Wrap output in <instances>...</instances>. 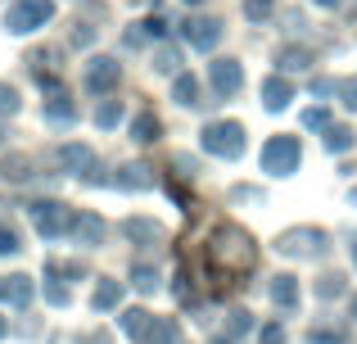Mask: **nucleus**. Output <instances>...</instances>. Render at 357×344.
Wrapping results in <instances>:
<instances>
[{
	"label": "nucleus",
	"mask_w": 357,
	"mask_h": 344,
	"mask_svg": "<svg viewBox=\"0 0 357 344\" xmlns=\"http://www.w3.org/2000/svg\"><path fill=\"white\" fill-rule=\"evenodd\" d=\"M204 263H208V272L218 276L222 285L240 281V276L253 272V263H258V245H253V236L236 222H222V227H213L208 245H204Z\"/></svg>",
	"instance_id": "f257e3e1"
},
{
	"label": "nucleus",
	"mask_w": 357,
	"mask_h": 344,
	"mask_svg": "<svg viewBox=\"0 0 357 344\" xmlns=\"http://www.w3.org/2000/svg\"><path fill=\"white\" fill-rule=\"evenodd\" d=\"M244 145H249V132H244V123H231V118H222V123H208V127H204V150H208L213 159H240Z\"/></svg>",
	"instance_id": "f03ea898"
},
{
	"label": "nucleus",
	"mask_w": 357,
	"mask_h": 344,
	"mask_svg": "<svg viewBox=\"0 0 357 344\" xmlns=\"http://www.w3.org/2000/svg\"><path fill=\"white\" fill-rule=\"evenodd\" d=\"M276 249L285 258H321L331 249V236L321 227H285L276 236Z\"/></svg>",
	"instance_id": "7ed1b4c3"
},
{
	"label": "nucleus",
	"mask_w": 357,
	"mask_h": 344,
	"mask_svg": "<svg viewBox=\"0 0 357 344\" xmlns=\"http://www.w3.org/2000/svg\"><path fill=\"white\" fill-rule=\"evenodd\" d=\"M50 18H54V0H14V5L5 9V32L27 36V32H36V27H45Z\"/></svg>",
	"instance_id": "20e7f679"
},
{
	"label": "nucleus",
	"mask_w": 357,
	"mask_h": 344,
	"mask_svg": "<svg viewBox=\"0 0 357 344\" xmlns=\"http://www.w3.org/2000/svg\"><path fill=\"white\" fill-rule=\"evenodd\" d=\"M298 159H303L298 136H271V141L262 145V172L267 177H294Z\"/></svg>",
	"instance_id": "39448f33"
},
{
	"label": "nucleus",
	"mask_w": 357,
	"mask_h": 344,
	"mask_svg": "<svg viewBox=\"0 0 357 344\" xmlns=\"http://www.w3.org/2000/svg\"><path fill=\"white\" fill-rule=\"evenodd\" d=\"M27 218H32V227L41 231L45 240H59V236H68L73 209L59 204V200H36V204H27Z\"/></svg>",
	"instance_id": "423d86ee"
},
{
	"label": "nucleus",
	"mask_w": 357,
	"mask_h": 344,
	"mask_svg": "<svg viewBox=\"0 0 357 344\" xmlns=\"http://www.w3.org/2000/svg\"><path fill=\"white\" fill-rule=\"evenodd\" d=\"M118 82H122V63H118V59L96 54V59L86 63V91H91V96H109Z\"/></svg>",
	"instance_id": "0eeeda50"
},
{
	"label": "nucleus",
	"mask_w": 357,
	"mask_h": 344,
	"mask_svg": "<svg viewBox=\"0 0 357 344\" xmlns=\"http://www.w3.org/2000/svg\"><path fill=\"white\" fill-rule=\"evenodd\" d=\"M208 87L218 91L222 100H231L244 87V63L240 59H213L208 63Z\"/></svg>",
	"instance_id": "6e6552de"
},
{
	"label": "nucleus",
	"mask_w": 357,
	"mask_h": 344,
	"mask_svg": "<svg viewBox=\"0 0 357 344\" xmlns=\"http://www.w3.org/2000/svg\"><path fill=\"white\" fill-rule=\"evenodd\" d=\"M181 36L195 45V50L208 54L213 45L222 41V23H218V18H185V23H181Z\"/></svg>",
	"instance_id": "1a4fd4ad"
},
{
	"label": "nucleus",
	"mask_w": 357,
	"mask_h": 344,
	"mask_svg": "<svg viewBox=\"0 0 357 344\" xmlns=\"http://www.w3.org/2000/svg\"><path fill=\"white\" fill-rule=\"evenodd\" d=\"M68 236L77 240L82 249H96L100 240H105V218H100V213H73V222H68Z\"/></svg>",
	"instance_id": "9d476101"
},
{
	"label": "nucleus",
	"mask_w": 357,
	"mask_h": 344,
	"mask_svg": "<svg viewBox=\"0 0 357 344\" xmlns=\"http://www.w3.org/2000/svg\"><path fill=\"white\" fill-rule=\"evenodd\" d=\"M0 304L27 308V304H32V276H27V272H9V276H0Z\"/></svg>",
	"instance_id": "9b49d317"
},
{
	"label": "nucleus",
	"mask_w": 357,
	"mask_h": 344,
	"mask_svg": "<svg viewBox=\"0 0 357 344\" xmlns=\"http://www.w3.org/2000/svg\"><path fill=\"white\" fill-rule=\"evenodd\" d=\"M54 163H59L63 172H86L91 163H96V150L91 145H82V141H73V145H59V154H54Z\"/></svg>",
	"instance_id": "f8f14e48"
},
{
	"label": "nucleus",
	"mask_w": 357,
	"mask_h": 344,
	"mask_svg": "<svg viewBox=\"0 0 357 344\" xmlns=\"http://www.w3.org/2000/svg\"><path fill=\"white\" fill-rule=\"evenodd\" d=\"M122 236L136 240V245H149V249L163 245V227H158L154 218H127V222H122Z\"/></svg>",
	"instance_id": "ddd939ff"
},
{
	"label": "nucleus",
	"mask_w": 357,
	"mask_h": 344,
	"mask_svg": "<svg viewBox=\"0 0 357 344\" xmlns=\"http://www.w3.org/2000/svg\"><path fill=\"white\" fill-rule=\"evenodd\" d=\"M289 100H294V82H289V77H280V73H276V77L262 82V105H267L271 114L289 109Z\"/></svg>",
	"instance_id": "4468645a"
},
{
	"label": "nucleus",
	"mask_w": 357,
	"mask_h": 344,
	"mask_svg": "<svg viewBox=\"0 0 357 344\" xmlns=\"http://www.w3.org/2000/svg\"><path fill=\"white\" fill-rule=\"evenodd\" d=\"M267 294H271V304H276V308H285V313H294V308H298V276H289V272H280V276H271V285H267Z\"/></svg>",
	"instance_id": "2eb2a0df"
},
{
	"label": "nucleus",
	"mask_w": 357,
	"mask_h": 344,
	"mask_svg": "<svg viewBox=\"0 0 357 344\" xmlns=\"http://www.w3.org/2000/svg\"><path fill=\"white\" fill-rule=\"evenodd\" d=\"M114 186H122V190H154V168L149 163H122Z\"/></svg>",
	"instance_id": "dca6fc26"
},
{
	"label": "nucleus",
	"mask_w": 357,
	"mask_h": 344,
	"mask_svg": "<svg viewBox=\"0 0 357 344\" xmlns=\"http://www.w3.org/2000/svg\"><path fill=\"white\" fill-rule=\"evenodd\" d=\"M118 327H122V336H127V340L145 344L149 340V327H154V313H145V308H122Z\"/></svg>",
	"instance_id": "f3484780"
},
{
	"label": "nucleus",
	"mask_w": 357,
	"mask_h": 344,
	"mask_svg": "<svg viewBox=\"0 0 357 344\" xmlns=\"http://www.w3.org/2000/svg\"><path fill=\"white\" fill-rule=\"evenodd\" d=\"M45 118H50V127H73V123H77V109H73L68 91H50V100H45Z\"/></svg>",
	"instance_id": "a211bd4d"
},
{
	"label": "nucleus",
	"mask_w": 357,
	"mask_h": 344,
	"mask_svg": "<svg viewBox=\"0 0 357 344\" xmlns=\"http://www.w3.org/2000/svg\"><path fill=\"white\" fill-rule=\"evenodd\" d=\"M158 136H163V123H158V114H154V109H140V114L131 118V141L154 145Z\"/></svg>",
	"instance_id": "6ab92c4d"
},
{
	"label": "nucleus",
	"mask_w": 357,
	"mask_h": 344,
	"mask_svg": "<svg viewBox=\"0 0 357 344\" xmlns=\"http://www.w3.org/2000/svg\"><path fill=\"white\" fill-rule=\"evenodd\" d=\"M118 304H122V281L100 276L96 290H91V308H96V313H109V308H118Z\"/></svg>",
	"instance_id": "aec40b11"
},
{
	"label": "nucleus",
	"mask_w": 357,
	"mask_h": 344,
	"mask_svg": "<svg viewBox=\"0 0 357 344\" xmlns=\"http://www.w3.org/2000/svg\"><path fill=\"white\" fill-rule=\"evenodd\" d=\"M163 32H167L163 18H140V23H131V27H127V45L136 50V45H145V41H158Z\"/></svg>",
	"instance_id": "412c9836"
},
{
	"label": "nucleus",
	"mask_w": 357,
	"mask_h": 344,
	"mask_svg": "<svg viewBox=\"0 0 357 344\" xmlns=\"http://www.w3.org/2000/svg\"><path fill=\"white\" fill-rule=\"evenodd\" d=\"M276 63H280L285 73L312 68V50H307V45H280V50H276Z\"/></svg>",
	"instance_id": "4be33fe9"
},
{
	"label": "nucleus",
	"mask_w": 357,
	"mask_h": 344,
	"mask_svg": "<svg viewBox=\"0 0 357 344\" xmlns=\"http://www.w3.org/2000/svg\"><path fill=\"white\" fill-rule=\"evenodd\" d=\"M172 100H176V105H185V109H195V105H199V77L176 73V77H172Z\"/></svg>",
	"instance_id": "5701e85b"
},
{
	"label": "nucleus",
	"mask_w": 357,
	"mask_h": 344,
	"mask_svg": "<svg viewBox=\"0 0 357 344\" xmlns=\"http://www.w3.org/2000/svg\"><path fill=\"white\" fill-rule=\"evenodd\" d=\"M321 132H326V150H331V154L353 150V141H357V132H353V127H344V123H326Z\"/></svg>",
	"instance_id": "b1692460"
},
{
	"label": "nucleus",
	"mask_w": 357,
	"mask_h": 344,
	"mask_svg": "<svg viewBox=\"0 0 357 344\" xmlns=\"http://www.w3.org/2000/svg\"><path fill=\"white\" fill-rule=\"evenodd\" d=\"M145 344H181V322H176V317H154Z\"/></svg>",
	"instance_id": "393cba45"
},
{
	"label": "nucleus",
	"mask_w": 357,
	"mask_h": 344,
	"mask_svg": "<svg viewBox=\"0 0 357 344\" xmlns=\"http://www.w3.org/2000/svg\"><path fill=\"white\" fill-rule=\"evenodd\" d=\"M131 285H136L140 294H154L158 285H163V276H158L154 263H131Z\"/></svg>",
	"instance_id": "a878e982"
},
{
	"label": "nucleus",
	"mask_w": 357,
	"mask_h": 344,
	"mask_svg": "<svg viewBox=\"0 0 357 344\" xmlns=\"http://www.w3.org/2000/svg\"><path fill=\"white\" fill-rule=\"evenodd\" d=\"M249 331H253V313H249V308H231V313H227V331H222V336L236 344V340L249 336Z\"/></svg>",
	"instance_id": "bb28decb"
},
{
	"label": "nucleus",
	"mask_w": 357,
	"mask_h": 344,
	"mask_svg": "<svg viewBox=\"0 0 357 344\" xmlns=\"http://www.w3.org/2000/svg\"><path fill=\"white\" fill-rule=\"evenodd\" d=\"M0 177H5V181H27V177H32L27 154H9V159H0Z\"/></svg>",
	"instance_id": "cd10ccee"
},
{
	"label": "nucleus",
	"mask_w": 357,
	"mask_h": 344,
	"mask_svg": "<svg viewBox=\"0 0 357 344\" xmlns=\"http://www.w3.org/2000/svg\"><path fill=\"white\" fill-rule=\"evenodd\" d=\"M118 123H122V100H105V105L96 109V127L109 132V127H118Z\"/></svg>",
	"instance_id": "c85d7f7f"
},
{
	"label": "nucleus",
	"mask_w": 357,
	"mask_h": 344,
	"mask_svg": "<svg viewBox=\"0 0 357 344\" xmlns=\"http://www.w3.org/2000/svg\"><path fill=\"white\" fill-rule=\"evenodd\" d=\"M18 109H23V96H18V87L0 82V118H14Z\"/></svg>",
	"instance_id": "c756f323"
},
{
	"label": "nucleus",
	"mask_w": 357,
	"mask_h": 344,
	"mask_svg": "<svg viewBox=\"0 0 357 344\" xmlns=\"http://www.w3.org/2000/svg\"><path fill=\"white\" fill-rule=\"evenodd\" d=\"M154 68H158V73H167V77H172V73H181V50L163 45V50L154 54Z\"/></svg>",
	"instance_id": "7c9ffc66"
},
{
	"label": "nucleus",
	"mask_w": 357,
	"mask_h": 344,
	"mask_svg": "<svg viewBox=\"0 0 357 344\" xmlns=\"http://www.w3.org/2000/svg\"><path fill=\"white\" fill-rule=\"evenodd\" d=\"M344 294V276L340 272H326L321 281H317V299H340Z\"/></svg>",
	"instance_id": "2f4dec72"
},
{
	"label": "nucleus",
	"mask_w": 357,
	"mask_h": 344,
	"mask_svg": "<svg viewBox=\"0 0 357 344\" xmlns=\"http://www.w3.org/2000/svg\"><path fill=\"white\" fill-rule=\"evenodd\" d=\"M335 96H340V105H344V109H353V114H357V77L335 82Z\"/></svg>",
	"instance_id": "473e14b6"
},
{
	"label": "nucleus",
	"mask_w": 357,
	"mask_h": 344,
	"mask_svg": "<svg viewBox=\"0 0 357 344\" xmlns=\"http://www.w3.org/2000/svg\"><path fill=\"white\" fill-rule=\"evenodd\" d=\"M307 344H344V331L340 327H312L307 331Z\"/></svg>",
	"instance_id": "72a5a7b5"
},
{
	"label": "nucleus",
	"mask_w": 357,
	"mask_h": 344,
	"mask_svg": "<svg viewBox=\"0 0 357 344\" xmlns=\"http://www.w3.org/2000/svg\"><path fill=\"white\" fill-rule=\"evenodd\" d=\"M271 9H276V0H244V18H253V23L271 18Z\"/></svg>",
	"instance_id": "f704fd0d"
},
{
	"label": "nucleus",
	"mask_w": 357,
	"mask_h": 344,
	"mask_svg": "<svg viewBox=\"0 0 357 344\" xmlns=\"http://www.w3.org/2000/svg\"><path fill=\"white\" fill-rule=\"evenodd\" d=\"M45 299L54 304V308H68V299H73V290L63 281H45Z\"/></svg>",
	"instance_id": "c9c22d12"
},
{
	"label": "nucleus",
	"mask_w": 357,
	"mask_h": 344,
	"mask_svg": "<svg viewBox=\"0 0 357 344\" xmlns=\"http://www.w3.org/2000/svg\"><path fill=\"white\" fill-rule=\"evenodd\" d=\"M18 249H23V240H18V231H14V227H0V258L18 254Z\"/></svg>",
	"instance_id": "e433bc0d"
},
{
	"label": "nucleus",
	"mask_w": 357,
	"mask_h": 344,
	"mask_svg": "<svg viewBox=\"0 0 357 344\" xmlns=\"http://www.w3.org/2000/svg\"><path fill=\"white\" fill-rule=\"evenodd\" d=\"M326 123H331V114H326L321 105H317V109H307V114H303V127H307V132H321Z\"/></svg>",
	"instance_id": "4c0bfd02"
},
{
	"label": "nucleus",
	"mask_w": 357,
	"mask_h": 344,
	"mask_svg": "<svg viewBox=\"0 0 357 344\" xmlns=\"http://www.w3.org/2000/svg\"><path fill=\"white\" fill-rule=\"evenodd\" d=\"M258 340H262V344H285V327H280V322H267Z\"/></svg>",
	"instance_id": "58836bf2"
},
{
	"label": "nucleus",
	"mask_w": 357,
	"mask_h": 344,
	"mask_svg": "<svg viewBox=\"0 0 357 344\" xmlns=\"http://www.w3.org/2000/svg\"><path fill=\"white\" fill-rule=\"evenodd\" d=\"M96 41V27L91 23H73V45H91Z\"/></svg>",
	"instance_id": "ea45409f"
},
{
	"label": "nucleus",
	"mask_w": 357,
	"mask_h": 344,
	"mask_svg": "<svg viewBox=\"0 0 357 344\" xmlns=\"http://www.w3.org/2000/svg\"><path fill=\"white\" fill-rule=\"evenodd\" d=\"M231 200H236V204H244V200H262V195L253 190V186H236V190H231Z\"/></svg>",
	"instance_id": "a19ab883"
},
{
	"label": "nucleus",
	"mask_w": 357,
	"mask_h": 344,
	"mask_svg": "<svg viewBox=\"0 0 357 344\" xmlns=\"http://www.w3.org/2000/svg\"><path fill=\"white\" fill-rule=\"evenodd\" d=\"M331 91H335L331 77H312V96H331Z\"/></svg>",
	"instance_id": "79ce46f5"
},
{
	"label": "nucleus",
	"mask_w": 357,
	"mask_h": 344,
	"mask_svg": "<svg viewBox=\"0 0 357 344\" xmlns=\"http://www.w3.org/2000/svg\"><path fill=\"white\" fill-rule=\"evenodd\" d=\"M176 168H181V177H195V159H190V154H176Z\"/></svg>",
	"instance_id": "37998d69"
},
{
	"label": "nucleus",
	"mask_w": 357,
	"mask_h": 344,
	"mask_svg": "<svg viewBox=\"0 0 357 344\" xmlns=\"http://www.w3.org/2000/svg\"><path fill=\"white\" fill-rule=\"evenodd\" d=\"M77 344H114V340H109V336H105V331H86V336H82Z\"/></svg>",
	"instance_id": "c03bdc74"
},
{
	"label": "nucleus",
	"mask_w": 357,
	"mask_h": 344,
	"mask_svg": "<svg viewBox=\"0 0 357 344\" xmlns=\"http://www.w3.org/2000/svg\"><path fill=\"white\" fill-rule=\"evenodd\" d=\"M312 5H321V9H335V5H340V0H312Z\"/></svg>",
	"instance_id": "a18cd8bd"
},
{
	"label": "nucleus",
	"mask_w": 357,
	"mask_h": 344,
	"mask_svg": "<svg viewBox=\"0 0 357 344\" xmlns=\"http://www.w3.org/2000/svg\"><path fill=\"white\" fill-rule=\"evenodd\" d=\"M349 313H353V322H357V294H353V299H349Z\"/></svg>",
	"instance_id": "49530a36"
},
{
	"label": "nucleus",
	"mask_w": 357,
	"mask_h": 344,
	"mask_svg": "<svg viewBox=\"0 0 357 344\" xmlns=\"http://www.w3.org/2000/svg\"><path fill=\"white\" fill-rule=\"evenodd\" d=\"M5 336H9V322H5V317H0V340H5Z\"/></svg>",
	"instance_id": "de8ad7c7"
},
{
	"label": "nucleus",
	"mask_w": 357,
	"mask_h": 344,
	"mask_svg": "<svg viewBox=\"0 0 357 344\" xmlns=\"http://www.w3.org/2000/svg\"><path fill=\"white\" fill-rule=\"evenodd\" d=\"M349 200H353V209H357V186H353V190H349Z\"/></svg>",
	"instance_id": "09e8293b"
},
{
	"label": "nucleus",
	"mask_w": 357,
	"mask_h": 344,
	"mask_svg": "<svg viewBox=\"0 0 357 344\" xmlns=\"http://www.w3.org/2000/svg\"><path fill=\"white\" fill-rule=\"evenodd\" d=\"M353 267H357V240H353Z\"/></svg>",
	"instance_id": "8fccbe9b"
},
{
	"label": "nucleus",
	"mask_w": 357,
	"mask_h": 344,
	"mask_svg": "<svg viewBox=\"0 0 357 344\" xmlns=\"http://www.w3.org/2000/svg\"><path fill=\"white\" fill-rule=\"evenodd\" d=\"M131 5H154V0H131Z\"/></svg>",
	"instance_id": "3c124183"
},
{
	"label": "nucleus",
	"mask_w": 357,
	"mask_h": 344,
	"mask_svg": "<svg viewBox=\"0 0 357 344\" xmlns=\"http://www.w3.org/2000/svg\"><path fill=\"white\" fill-rule=\"evenodd\" d=\"M185 5H204V0H185Z\"/></svg>",
	"instance_id": "603ef678"
},
{
	"label": "nucleus",
	"mask_w": 357,
	"mask_h": 344,
	"mask_svg": "<svg viewBox=\"0 0 357 344\" xmlns=\"http://www.w3.org/2000/svg\"><path fill=\"white\" fill-rule=\"evenodd\" d=\"M181 344H185V340H181Z\"/></svg>",
	"instance_id": "864d4df0"
}]
</instances>
